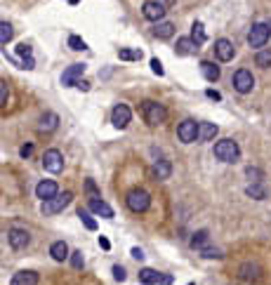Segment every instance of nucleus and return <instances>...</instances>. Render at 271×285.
<instances>
[{
	"instance_id": "1",
	"label": "nucleus",
	"mask_w": 271,
	"mask_h": 285,
	"mask_svg": "<svg viewBox=\"0 0 271 285\" xmlns=\"http://www.w3.org/2000/svg\"><path fill=\"white\" fill-rule=\"evenodd\" d=\"M215 158L217 160H222V163H236L238 158H241V149H238V144L234 139H219L215 144Z\"/></svg>"
},
{
	"instance_id": "2",
	"label": "nucleus",
	"mask_w": 271,
	"mask_h": 285,
	"mask_svg": "<svg viewBox=\"0 0 271 285\" xmlns=\"http://www.w3.org/2000/svg\"><path fill=\"white\" fill-rule=\"evenodd\" d=\"M71 200H73V193H71V191L57 193V196L48 198V200H43L41 212H43V215H57V212H61L64 208H68V205H71Z\"/></svg>"
},
{
	"instance_id": "3",
	"label": "nucleus",
	"mask_w": 271,
	"mask_h": 285,
	"mask_svg": "<svg viewBox=\"0 0 271 285\" xmlns=\"http://www.w3.org/2000/svg\"><path fill=\"white\" fill-rule=\"evenodd\" d=\"M142 111H144V120L149 123L151 128L163 125V123H165V118H168L165 106H163V104H158V102H151V99H149V102H144Z\"/></svg>"
},
{
	"instance_id": "4",
	"label": "nucleus",
	"mask_w": 271,
	"mask_h": 285,
	"mask_svg": "<svg viewBox=\"0 0 271 285\" xmlns=\"http://www.w3.org/2000/svg\"><path fill=\"white\" fill-rule=\"evenodd\" d=\"M125 203H128V208L132 212H146L151 205V196L144 189H132V191H128Z\"/></svg>"
},
{
	"instance_id": "5",
	"label": "nucleus",
	"mask_w": 271,
	"mask_h": 285,
	"mask_svg": "<svg viewBox=\"0 0 271 285\" xmlns=\"http://www.w3.org/2000/svg\"><path fill=\"white\" fill-rule=\"evenodd\" d=\"M271 35V26L264 24V21H257V24H252L250 33H248V45L250 48H264L266 40H269Z\"/></svg>"
},
{
	"instance_id": "6",
	"label": "nucleus",
	"mask_w": 271,
	"mask_h": 285,
	"mask_svg": "<svg viewBox=\"0 0 271 285\" xmlns=\"http://www.w3.org/2000/svg\"><path fill=\"white\" fill-rule=\"evenodd\" d=\"M231 83H234V90H236V92L248 95V92H252V88H255V75H252L248 68H238L236 73H234V78H231Z\"/></svg>"
},
{
	"instance_id": "7",
	"label": "nucleus",
	"mask_w": 271,
	"mask_h": 285,
	"mask_svg": "<svg viewBox=\"0 0 271 285\" xmlns=\"http://www.w3.org/2000/svg\"><path fill=\"white\" fill-rule=\"evenodd\" d=\"M43 168L52 175H59L64 170V156H61L59 149H48L43 153Z\"/></svg>"
},
{
	"instance_id": "8",
	"label": "nucleus",
	"mask_w": 271,
	"mask_h": 285,
	"mask_svg": "<svg viewBox=\"0 0 271 285\" xmlns=\"http://www.w3.org/2000/svg\"><path fill=\"white\" fill-rule=\"evenodd\" d=\"M177 137H179V142H184V144H193L198 139V123L191 120V118L182 120L177 125Z\"/></svg>"
},
{
	"instance_id": "9",
	"label": "nucleus",
	"mask_w": 271,
	"mask_h": 285,
	"mask_svg": "<svg viewBox=\"0 0 271 285\" xmlns=\"http://www.w3.org/2000/svg\"><path fill=\"white\" fill-rule=\"evenodd\" d=\"M132 120V111H130L128 104H115L113 111H111V123H113L118 130H125Z\"/></svg>"
},
{
	"instance_id": "10",
	"label": "nucleus",
	"mask_w": 271,
	"mask_h": 285,
	"mask_svg": "<svg viewBox=\"0 0 271 285\" xmlns=\"http://www.w3.org/2000/svg\"><path fill=\"white\" fill-rule=\"evenodd\" d=\"M165 5H163L161 0H146L142 5V14H144V19H149V21H161L163 17H165Z\"/></svg>"
},
{
	"instance_id": "11",
	"label": "nucleus",
	"mask_w": 271,
	"mask_h": 285,
	"mask_svg": "<svg viewBox=\"0 0 271 285\" xmlns=\"http://www.w3.org/2000/svg\"><path fill=\"white\" fill-rule=\"evenodd\" d=\"M7 240H10V245H12V250H24L28 245V240H31V236H28L26 229H10V233H7Z\"/></svg>"
},
{
	"instance_id": "12",
	"label": "nucleus",
	"mask_w": 271,
	"mask_h": 285,
	"mask_svg": "<svg viewBox=\"0 0 271 285\" xmlns=\"http://www.w3.org/2000/svg\"><path fill=\"white\" fill-rule=\"evenodd\" d=\"M215 55L219 61H231L234 55H236V48H234V43L226 40V38H219L215 40Z\"/></svg>"
},
{
	"instance_id": "13",
	"label": "nucleus",
	"mask_w": 271,
	"mask_h": 285,
	"mask_svg": "<svg viewBox=\"0 0 271 285\" xmlns=\"http://www.w3.org/2000/svg\"><path fill=\"white\" fill-rule=\"evenodd\" d=\"M85 73V64H73V66H68L61 75V85L64 88H73L75 83L81 80V75Z\"/></svg>"
},
{
	"instance_id": "14",
	"label": "nucleus",
	"mask_w": 271,
	"mask_h": 285,
	"mask_svg": "<svg viewBox=\"0 0 271 285\" xmlns=\"http://www.w3.org/2000/svg\"><path fill=\"white\" fill-rule=\"evenodd\" d=\"M59 193V189H57V182L54 179H43V182H38V186H35V198H41V200H48V198L57 196Z\"/></svg>"
},
{
	"instance_id": "15",
	"label": "nucleus",
	"mask_w": 271,
	"mask_h": 285,
	"mask_svg": "<svg viewBox=\"0 0 271 285\" xmlns=\"http://www.w3.org/2000/svg\"><path fill=\"white\" fill-rule=\"evenodd\" d=\"M90 210L104 219H113V208L108 203H104V200H99V198H90Z\"/></svg>"
},
{
	"instance_id": "16",
	"label": "nucleus",
	"mask_w": 271,
	"mask_h": 285,
	"mask_svg": "<svg viewBox=\"0 0 271 285\" xmlns=\"http://www.w3.org/2000/svg\"><path fill=\"white\" fill-rule=\"evenodd\" d=\"M175 52L179 57H189V55H196L198 52V45L191 38H177V45H175Z\"/></svg>"
},
{
	"instance_id": "17",
	"label": "nucleus",
	"mask_w": 271,
	"mask_h": 285,
	"mask_svg": "<svg viewBox=\"0 0 271 285\" xmlns=\"http://www.w3.org/2000/svg\"><path fill=\"white\" fill-rule=\"evenodd\" d=\"M10 285H38V273L35 271H17L10 280Z\"/></svg>"
},
{
	"instance_id": "18",
	"label": "nucleus",
	"mask_w": 271,
	"mask_h": 285,
	"mask_svg": "<svg viewBox=\"0 0 271 285\" xmlns=\"http://www.w3.org/2000/svg\"><path fill=\"white\" fill-rule=\"evenodd\" d=\"M153 35L156 38H161V40H168V38H172L175 35V24L172 21H156V28H153Z\"/></svg>"
},
{
	"instance_id": "19",
	"label": "nucleus",
	"mask_w": 271,
	"mask_h": 285,
	"mask_svg": "<svg viewBox=\"0 0 271 285\" xmlns=\"http://www.w3.org/2000/svg\"><path fill=\"white\" fill-rule=\"evenodd\" d=\"M201 73H203V78L208 83H217L219 75H222V71H219V66H215L212 61H201Z\"/></svg>"
},
{
	"instance_id": "20",
	"label": "nucleus",
	"mask_w": 271,
	"mask_h": 285,
	"mask_svg": "<svg viewBox=\"0 0 271 285\" xmlns=\"http://www.w3.org/2000/svg\"><path fill=\"white\" fill-rule=\"evenodd\" d=\"M215 137H217L215 123H198V139H201V142H212Z\"/></svg>"
},
{
	"instance_id": "21",
	"label": "nucleus",
	"mask_w": 271,
	"mask_h": 285,
	"mask_svg": "<svg viewBox=\"0 0 271 285\" xmlns=\"http://www.w3.org/2000/svg\"><path fill=\"white\" fill-rule=\"evenodd\" d=\"M57 125H59V115L57 113H45L41 118V123H38V130H41V132H54Z\"/></svg>"
},
{
	"instance_id": "22",
	"label": "nucleus",
	"mask_w": 271,
	"mask_h": 285,
	"mask_svg": "<svg viewBox=\"0 0 271 285\" xmlns=\"http://www.w3.org/2000/svg\"><path fill=\"white\" fill-rule=\"evenodd\" d=\"M50 255H52L54 262H64V259H68V245L64 243V240H57V243H52V248H50Z\"/></svg>"
},
{
	"instance_id": "23",
	"label": "nucleus",
	"mask_w": 271,
	"mask_h": 285,
	"mask_svg": "<svg viewBox=\"0 0 271 285\" xmlns=\"http://www.w3.org/2000/svg\"><path fill=\"white\" fill-rule=\"evenodd\" d=\"M191 40L196 43L198 48L203 45L205 40H208V33H205V26L201 24V21H193V26H191Z\"/></svg>"
},
{
	"instance_id": "24",
	"label": "nucleus",
	"mask_w": 271,
	"mask_h": 285,
	"mask_svg": "<svg viewBox=\"0 0 271 285\" xmlns=\"http://www.w3.org/2000/svg\"><path fill=\"white\" fill-rule=\"evenodd\" d=\"M158 276H161V273H158L156 269L144 266L142 271H139V283H142V285H153V283H158Z\"/></svg>"
},
{
	"instance_id": "25",
	"label": "nucleus",
	"mask_w": 271,
	"mask_h": 285,
	"mask_svg": "<svg viewBox=\"0 0 271 285\" xmlns=\"http://www.w3.org/2000/svg\"><path fill=\"white\" fill-rule=\"evenodd\" d=\"M245 193H248L250 198H255V200H264V198H266V191H264V186H262L259 182H252L250 186L245 189Z\"/></svg>"
},
{
	"instance_id": "26",
	"label": "nucleus",
	"mask_w": 271,
	"mask_h": 285,
	"mask_svg": "<svg viewBox=\"0 0 271 285\" xmlns=\"http://www.w3.org/2000/svg\"><path fill=\"white\" fill-rule=\"evenodd\" d=\"M153 175H156L158 179H168V177L172 175V165H170V160H158L156 168H153Z\"/></svg>"
},
{
	"instance_id": "27",
	"label": "nucleus",
	"mask_w": 271,
	"mask_h": 285,
	"mask_svg": "<svg viewBox=\"0 0 271 285\" xmlns=\"http://www.w3.org/2000/svg\"><path fill=\"white\" fill-rule=\"evenodd\" d=\"M12 38H14V28L7 21H0V45H7Z\"/></svg>"
},
{
	"instance_id": "28",
	"label": "nucleus",
	"mask_w": 271,
	"mask_h": 285,
	"mask_svg": "<svg viewBox=\"0 0 271 285\" xmlns=\"http://www.w3.org/2000/svg\"><path fill=\"white\" fill-rule=\"evenodd\" d=\"M208 240H210L208 231L201 229V231H196V233H193V238H191V248H198V250H201V248H205V243H208Z\"/></svg>"
},
{
	"instance_id": "29",
	"label": "nucleus",
	"mask_w": 271,
	"mask_h": 285,
	"mask_svg": "<svg viewBox=\"0 0 271 285\" xmlns=\"http://www.w3.org/2000/svg\"><path fill=\"white\" fill-rule=\"evenodd\" d=\"M255 64L259 68H269L271 66V50H259L257 55H255Z\"/></svg>"
},
{
	"instance_id": "30",
	"label": "nucleus",
	"mask_w": 271,
	"mask_h": 285,
	"mask_svg": "<svg viewBox=\"0 0 271 285\" xmlns=\"http://www.w3.org/2000/svg\"><path fill=\"white\" fill-rule=\"evenodd\" d=\"M118 57H121L123 61L142 59V50H128V48H123V50H118Z\"/></svg>"
},
{
	"instance_id": "31",
	"label": "nucleus",
	"mask_w": 271,
	"mask_h": 285,
	"mask_svg": "<svg viewBox=\"0 0 271 285\" xmlns=\"http://www.w3.org/2000/svg\"><path fill=\"white\" fill-rule=\"evenodd\" d=\"M68 48L75 50V52H83V50H88V43L83 40L81 35H68Z\"/></svg>"
},
{
	"instance_id": "32",
	"label": "nucleus",
	"mask_w": 271,
	"mask_h": 285,
	"mask_svg": "<svg viewBox=\"0 0 271 285\" xmlns=\"http://www.w3.org/2000/svg\"><path fill=\"white\" fill-rule=\"evenodd\" d=\"M78 217H81V222L85 224V229H90V231H97V222L92 217H90V212L88 210H78Z\"/></svg>"
},
{
	"instance_id": "33",
	"label": "nucleus",
	"mask_w": 271,
	"mask_h": 285,
	"mask_svg": "<svg viewBox=\"0 0 271 285\" xmlns=\"http://www.w3.org/2000/svg\"><path fill=\"white\" fill-rule=\"evenodd\" d=\"M68 257H71V264H73V269H83V252L75 250V252H68Z\"/></svg>"
},
{
	"instance_id": "34",
	"label": "nucleus",
	"mask_w": 271,
	"mask_h": 285,
	"mask_svg": "<svg viewBox=\"0 0 271 285\" xmlns=\"http://www.w3.org/2000/svg\"><path fill=\"white\" fill-rule=\"evenodd\" d=\"M7 99H10V88H7L5 80H0V109L7 104Z\"/></svg>"
},
{
	"instance_id": "35",
	"label": "nucleus",
	"mask_w": 271,
	"mask_h": 285,
	"mask_svg": "<svg viewBox=\"0 0 271 285\" xmlns=\"http://www.w3.org/2000/svg\"><path fill=\"white\" fill-rule=\"evenodd\" d=\"M201 257H205V259H212V257L219 259V257H224V255L217 250V248H215V250H212V248H201Z\"/></svg>"
},
{
	"instance_id": "36",
	"label": "nucleus",
	"mask_w": 271,
	"mask_h": 285,
	"mask_svg": "<svg viewBox=\"0 0 271 285\" xmlns=\"http://www.w3.org/2000/svg\"><path fill=\"white\" fill-rule=\"evenodd\" d=\"M17 55H19L21 59H26V57H31V45H26V43H21V45H17Z\"/></svg>"
},
{
	"instance_id": "37",
	"label": "nucleus",
	"mask_w": 271,
	"mask_h": 285,
	"mask_svg": "<svg viewBox=\"0 0 271 285\" xmlns=\"http://www.w3.org/2000/svg\"><path fill=\"white\" fill-rule=\"evenodd\" d=\"M113 278H115V280H121V283H123L125 278H128V273H125V269H123L121 264H115V266H113Z\"/></svg>"
},
{
	"instance_id": "38",
	"label": "nucleus",
	"mask_w": 271,
	"mask_h": 285,
	"mask_svg": "<svg viewBox=\"0 0 271 285\" xmlns=\"http://www.w3.org/2000/svg\"><path fill=\"white\" fill-rule=\"evenodd\" d=\"M245 175L250 177L252 182H259V179H262V172H259L257 168H248V170H245Z\"/></svg>"
},
{
	"instance_id": "39",
	"label": "nucleus",
	"mask_w": 271,
	"mask_h": 285,
	"mask_svg": "<svg viewBox=\"0 0 271 285\" xmlns=\"http://www.w3.org/2000/svg\"><path fill=\"white\" fill-rule=\"evenodd\" d=\"M151 71H153L156 75H163V73H165V68H163V64H161L158 59H151Z\"/></svg>"
},
{
	"instance_id": "40",
	"label": "nucleus",
	"mask_w": 271,
	"mask_h": 285,
	"mask_svg": "<svg viewBox=\"0 0 271 285\" xmlns=\"http://www.w3.org/2000/svg\"><path fill=\"white\" fill-rule=\"evenodd\" d=\"M19 153H21V158H28L31 153H33V144H26V146H21Z\"/></svg>"
},
{
	"instance_id": "41",
	"label": "nucleus",
	"mask_w": 271,
	"mask_h": 285,
	"mask_svg": "<svg viewBox=\"0 0 271 285\" xmlns=\"http://www.w3.org/2000/svg\"><path fill=\"white\" fill-rule=\"evenodd\" d=\"M85 189H88V193H92V196L97 198V184L92 182V179H88V182H85Z\"/></svg>"
},
{
	"instance_id": "42",
	"label": "nucleus",
	"mask_w": 271,
	"mask_h": 285,
	"mask_svg": "<svg viewBox=\"0 0 271 285\" xmlns=\"http://www.w3.org/2000/svg\"><path fill=\"white\" fill-rule=\"evenodd\" d=\"M158 285H172V276L165 273V276H158Z\"/></svg>"
},
{
	"instance_id": "43",
	"label": "nucleus",
	"mask_w": 271,
	"mask_h": 285,
	"mask_svg": "<svg viewBox=\"0 0 271 285\" xmlns=\"http://www.w3.org/2000/svg\"><path fill=\"white\" fill-rule=\"evenodd\" d=\"M75 88L83 90V92H88V90H90V83H88V80H78V83H75Z\"/></svg>"
},
{
	"instance_id": "44",
	"label": "nucleus",
	"mask_w": 271,
	"mask_h": 285,
	"mask_svg": "<svg viewBox=\"0 0 271 285\" xmlns=\"http://www.w3.org/2000/svg\"><path fill=\"white\" fill-rule=\"evenodd\" d=\"M130 255H132V257H135V259H139V262H142V259H144V252L139 250V248H132V252H130Z\"/></svg>"
},
{
	"instance_id": "45",
	"label": "nucleus",
	"mask_w": 271,
	"mask_h": 285,
	"mask_svg": "<svg viewBox=\"0 0 271 285\" xmlns=\"http://www.w3.org/2000/svg\"><path fill=\"white\" fill-rule=\"evenodd\" d=\"M99 245H102L104 250H111V240H108V238H104V236H99Z\"/></svg>"
},
{
	"instance_id": "46",
	"label": "nucleus",
	"mask_w": 271,
	"mask_h": 285,
	"mask_svg": "<svg viewBox=\"0 0 271 285\" xmlns=\"http://www.w3.org/2000/svg\"><path fill=\"white\" fill-rule=\"evenodd\" d=\"M205 95L210 97V99H215V102H219V99H222V95H219V92H215V90H208Z\"/></svg>"
},
{
	"instance_id": "47",
	"label": "nucleus",
	"mask_w": 271,
	"mask_h": 285,
	"mask_svg": "<svg viewBox=\"0 0 271 285\" xmlns=\"http://www.w3.org/2000/svg\"><path fill=\"white\" fill-rule=\"evenodd\" d=\"M68 3H71V5H78V3H81V0H68Z\"/></svg>"
},
{
	"instance_id": "48",
	"label": "nucleus",
	"mask_w": 271,
	"mask_h": 285,
	"mask_svg": "<svg viewBox=\"0 0 271 285\" xmlns=\"http://www.w3.org/2000/svg\"><path fill=\"white\" fill-rule=\"evenodd\" d=\"M189 285H191V283H189Z\"/></svg>"
}]
</instances>
